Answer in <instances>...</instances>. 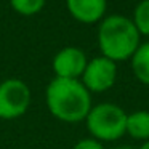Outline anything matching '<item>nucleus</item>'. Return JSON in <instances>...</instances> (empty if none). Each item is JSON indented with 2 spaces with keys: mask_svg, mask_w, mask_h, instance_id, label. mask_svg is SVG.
<instances>
[{
  "mask_svg": "<svg viewBox=\"0 0 149 149\" xmlns=\"http://www.w3.org/2000/svg\"><path fill=\"white\" fill-rule=\"evenodd\" d=\"M47 106L63 122H80L91 109V96L85 85L72 79L55 77L47 87Z\"/></svg>",
  "mask_w": 149,
  "mask_h": 149,
  "instance_id": "obj_1",
  "label": "nucleus"
},
{
  "mask_svg": "<svg viewBox=\"0 0 149 149\" xmlns=\"http://www.w3.org/2000/svg\"><path fill=\"white\" fill-rule=\"evenodd\" d=\"M139 36L133 19H128L123 15H112L103 19L98 29V43L111 61H123L132 58L139 47Z\"/></svg>",
  "mask_w": 149,
  "mask_h": 149,
  "instance_id": "obj_2",
  "label": "nucleus"
},
{
  "mask_svg": "<svg viewBox=\"0 0 149 149\" xmlns=\"http://www.w3.org/2000/svg\"><path fill=\"white\" fill-rule=\"evenodd\" d=\"M85 120L91 135L103 141H114L127 133L125 111L112 103H101L91 107Z\"/></svg>",
  "mask_w": 149,
  "mask_h": 149,
  "instance_id": "obj_3",
  "label": "nucleus"
},
{
  "mask_svg": "<svg viewBox=\"0 0 149 149\" xmlns=\"http://www.w3.org/2000/svg\"><path fill=\"white\" fill-rule=\"evenodd\" d=\"M31 90L19 79H7L0 84V119H16L27 111Z\"/></svg>",
  "mask_w": 149,
  "mask_h": 149,
  "instance_id": "obj_4",
  "label": "nucleus"
},
{
  "mask_svg": "<svg viewBox=\"0 0 149 149\" xmlns=\"http://www.w3.org/2000/svg\"><path fill=\"white\" fill-rule=\"evenodd\" d=\"M82 77H84L82 84L88 91H106L116 82V63L107 59L106 56H98L87 64Z\"/></svg>",
  "mask_w": 149,
  "mask_h": 149,
  "instance_id": "obj_5",
  "label": "nucleus"
},
{
  "mask_svg": "<svg viewBox=\"0 0 149 149\" xmlns=\"http://www.w3.org/2000/svg\"><path fill=\"white\" fill-rule=\"evenodd\" d=\"M88 61L85 53L75 47H66L56 53L53 59V69L56 77L77 80L79 75L84 74Z\"/></svg>",
  "mask_w": 149,
  "mask_h": 149,
  "instance_id": "obj_6",
  "label": "nucleus"
},
{
  "mask_svg": "<svg viewBox=\"0 0 149 149\" xmlns=\"http://www.w3.org/2000/svg\"><path fill=\"white\" fill-rule=\"evenodd\" d=\"M66 3L69 13L85 24L100 21L106 11V0H66Z\"/></svg>",
  "mask_w": 149,
  "mask_h": 149,
  "instance_id": "obj_7",
  "label": "nucleus"
},
{
  "mask_svg": "<svg viewBox=\"0 0 149 149\" xmlns=\"http://www.w3.org/2000/svg\"><path fill=\"white\" fill-rule=\"evenodd\" d=\"M127 132L136 139H149V112L136 111L127 116Z\"/></svg>",
  "mask_w": 149,
  "mask_h": 149,
  "instance_id": "obj_8",
  "label": "nucleus"
},
{
  "mask_svg": "<svg viewBox=\"0 0 149 149\" xmlns=\"http://www.w3.org/2000/svg\"><path fill=\"white\" fill-rule=\"evenodd\" d=\"M132 69L136 79L144 85H149V42L136 48L132 56Z\"/></svg>",
  "mask_w": 149,
  "mask_h": 149,
  "instance_id": "obj_9",
  "label": "nucleus"
},
{
  "mask_svg": "<svg viewBox=\"0 0 149 149\" xmlns=\"http://www.w3.org/2000/svg\"><path fill=\"white\" fill-rule=\"evenodd\" d=\"M133 23L139 34L149 36V0H143L141 3L135 8Z\"/></svg>",
  "mask_w": 149,
  "mask_h": 149,
  "instance_id": "obj_10",
  "label": "nucleus"
},
{
  "mask_svg": "<svg viewBox=\"0 0 149 149\" xmlns=\"http://www.w3.org/2000/svg\"><path fill=\"white\" fill-rule=\"evenodd\" d=\"M11 7L15 11L24 16H31V15L39 13L45 5V0H10Z\"/></svg>",
  "mask_w": 149,
  "mask_h": 149,
  "instance_id": "obj_11",
  "label": "nucleus"
},
{
  "mask_svg": "<svg viewBox=\"0 0 149 149\" xmlns=\"http://www.w3.org/2000/svg\"><path fill=\"white\" fill-rule=\"evenodd\" d=\"M74 149H103V146H101V143L96 141V139L87 138V139L79 141L77 144L74 146Z\"/></svg>",
  "mask_w": 149,
  "mask_h": 149,
  "instance_id": "obj_12",
  "label": "nucleus"
},
{
  "mask_svg": "<svg viewBox=\"0 0 149 149\" xmlns=\"http://www.w3.org/2000/svg\"><path fill=\"white\" fill-rule=\"evenodd\" d=\"M139 149H149V141H146V143H144V144H143Z\"/></svg>",
  "mask_w": 149,
  "mask_h": 149,
  "instance_id": "obj_13",
  "label": "nucleus"
},
{
  "mask_svg": "<svg viewBox=\"0 0 149 149\" xmlns=\"http://www.w3.org/2000/svg\"><path fill=\"white\" fill-rule=\"evenodd\" d=\"M116 149H132V148H128V146H122V148H116Z\"/></svg>",
  "mask_w": 149,
  "mask_h": 149,
  "instance_id": "obj_14",
  "label": "nucleus"
}]
</instances>
